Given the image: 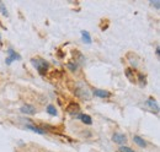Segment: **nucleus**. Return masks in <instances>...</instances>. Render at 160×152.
Listing matches in <instances>:
<instances>
[{
	"label": "nucleus",
	"instance_id": "nucleus-1",
	"mask_svg": "<svg viewBox=\"0 0 160 152\" xmlns=\"http://www.w3.org/2000/svg\"><path fill=\"white\" fill-rule=\"evenodd\" d=\"M74 92H75V96H78L79 98H82L83 101H90L91 95H90V91L88 90V87L85 85L78 83L76 87H75V90H74Z\"/></svg>",
	"mask_w": 160,
	"mask_h": 152
},
{
	"label": "nucleus",
	"instance_id": "nucleus-2",
	"mask_svg": "<svg viewBox=\"0 0 160 152\" xmlns=\"http://www.w3.org/2000/svg\"><path fill=\"white\" fill-rule=\"evenodd\" d=\"M31 63L33 64V66L37 68L38 72L41 74V75H45V74L47 72L48 63H47L46 60H43V59H41V58H33V59L31 60Z\"/></svg>",
	"mask_w": 160,
	"mask_h": 152
},
{
	"label": "nucleus",
	"instance_id": "nucleus-3",
	"mask_svg": "<svg viewBox=\"0 0 160 152\" xmlns=\"http://www.w3.org/2000/svg\"><path fill=\"white\" fill-rule=\"evenodd\" d=\"M112 140H113V142L119 144L122 146L127 142V136H126V134H122V133H115L112 135Z\"/></svg>",
	"mask_w": 160,
	"mask_h": 152
},
{
	"label": "nucleus",
	"instance_id": "nucleus-4",
	"mask_svg": "<svg viewBox=\"0 0 160 152\" xmlns=\"http://www.w3.org/2000/svg\"><path fill=\"white\" fill-rule=\"evenodd\" d=\"M20 110H21V113L27 114V115H33V114H36V107L32 104H23L20 108Z\"/></svg>",
	"mask_w": 160,
	"mask_h": 152
},
{
	"label": "nucleus",
	"instance_id": "nucleus-5",
	"mask_svg": "<svg viewBox=\"0 0 160 152\" xmlns=\"http://www.w3.org/2000/svg\"><path fill=\"white\" fill-rule=\"evenodd\" d=\"M92 93H94V96H96L99 98H109V97H111V93L109 91L101 90V88H95V90L92 91Z\"/></svg>",
	"mask_w": 160,
	"mask_h": 152
},
{
	"label": "nucleus",
	"instance_id": "nucleus-6",
	"mask_svg": "<svg viewBox=\"0 0 160 152\" xmlns=\"http://www.w3.org/2000/svg\"><path fill=\"white\" fill-rule=\"evenodd\" d=\"M128 60H129V64L133 66V68H137L138 64H139V61H138V57L136 54H133V53H128L127 55Z\"/></svg>",
	"mask_w": 160,
	"mask_h": 152
},
{
	"label": "nucleus",
	"instance_id": "nucleus-7",
	"mask_svg": "<svg viewBox=\"0 0 160 152\" xmlns=\"http://www.w3.org/2000/svg\"><path fill=\"white\" fill-rule=\"evenodd\" d=\"M133 141H134V144H137L139 147H142V148H145L146 147V141L144 140L143 137H140V136H138V135H134L133 136Z\"/></svg>",
	"mask_w": 160,
	"mask_h": 152
},
{
	"label": "nucleus",
	"instance_id": "nucleus-8",
	"mask_svg": "<svg viewBox=\"0 0 160 152\" xmlns=\"http://www.w3.org/2000/svg\"><path fill=\"white\" fill-rule=\"evenodd\" d=\"M66 110H68L69 113H72V114H76V113L80 110V107H79L78 103L72 102V103L68 104V107H66Z\"/></svg>",
	"mask_w": 160,
	"mask_h": 152
},
{
	"label": "nucleus",
	"instance_id": "nucleus-9",
	"mask_svg": "<svg viewBox=\"0 0 160 152\" xmlns=\"http://www.w3.org/2000/svg\"><path fill=\"white\" fill-rule=\"evenodd\" d=\"M78 118L86 125H91L92 124V119H91V117L89 115V114H80V115H78Z\"/></svg>",
	"mask_w": 160,
	"mask_h": 152
},
{
	"label": "nucleus",
	"instance_id": "nucleus-10",
	"mask_svg": "<svg viewBox=\"0 0 160 152\" xmlns=\"http://www.w3.org/2000/svg\"><path fill=\"white\" fill-rule=\"evenodd\" d=\"M26 129H30V130H32V131H35L37 134H41V135L46 134V130H43L42 128H39V126H35V125H30V124L26 125Z\"/></svg>",
	"mask_w": 160,
	"mask_h": 152
},
{
	"label": "nucleus",
	"instance_id": "nucleus-11",
	"mask_svg": "<svg viewBox=\"0 0 160 152\" xmlns=\"http://www.w3.org/2000/svg\"><path fill=\"white\" fill-rule=\"evenodd\" d=\"M145 103H146V106H149V107L152 108V110H153V112H155V113H158V112H159V106H158V103L155 102V101H154L153 98H149Z\"/></svg>",
	"mask_w": 160,
	"mask_h": 152
},
{
	"label": "nucleus",
	"instance_id": "nucleus-12",
	"mask_svg": "<svg viewBox=\"0 0 160 152\" xmlns=\"http://www.w3.org/2000/svg\"><path fill=\"white\" fill-rule=\"evenodd\" d=\"M125 74H126V76L127 77L132 81V82H134L136 81V76H134V70H132L131 68H127L126 70H125Z\"/></svg>",
	"mask_w": 160,
	"mask_h": 152
},
{
	"label": "nucleus",
	"instance_id": "nucleus-13",
	"mask_svg": "<svg viewBox=\"0 0 160 152\" xmlns=\"http://www.w3.org/2000/svg\"><path fill=\"white\" fill-rule=\"evenodd\" d=\"M8 53H9V58H11L12 60H20V59H21V57H20L12 48H9V49H8Z\"/></svg>",
	"mask_w": 160,
	"mask_h": 152
},
{
	"label": "nucleus",
	"instance_id": "nucleus-14",
	"mask_svg": "<svg viewBox=\"0 0 160 152\" xmlns=\"http://www.w3.org/2000/svg\"><path fill=\"white\" fill-rule=\"evenodd\" d=\"M47 113L49 114V115H53V117H56V115H58V112H57V109H56V107L53 106V104H49V106H47Z\"/></svg>",
	"mask_w": 160,
	"mask_h": 152
},
{
	"label": "nucleus",
	"instance_id": "nucleus-15",
	"mask_svg": "<svg viewBox=\"0 0 160 152\" xmlns=\"http://www.w3.org/2000/svg\"><path fill=\"white\" fill-rule=\"evenodd\" d=\"M82 37H83V41L85 43H88V44L91 43V37H90V34H89L88 31H82Z\"/></svg>",
	"mask_w": 160,
	"mask_h": 152
},
{
	"label": "nucleus",
	"instance_id": "nucleus-16",
	"mask_svg": "<svg viewBox=\"0 0 160 152\" xmlns=\"http://www.w3.org/2000/svg\"><path fill=\"white\" fill-rule=\"evenodd\" d=\"M66 68H68L70 71H76L78 70V64H76V63L75 61H68V63H66Z\"/></svg>",
	"mask_w": 160,
	"mask_h": 152
},
{
	"label": "nucleus",
	"instance_id": "nucleus-17",
	"mask_svg": "<svg viewBox=\"0 0 160 152\" xmlns=\"http://www.w3.org/2000/svg\"><path fill=\"white\" fill-rule=\"evenodd\" d=\"M137 79H138V81L140 82V86H145L146 85V77H145V76L143 75V74H138V76H137ZM136 79V80H137Z\"/></svg>",
	"mask_w": 160,
	"mask_h": 152
},
{
	"label": "nucleus",
	"instance_id": "nucleus-18",
	"mask_svg": "<svg viewBox=\"0 0 160 152\" xmlns=\"http://www.w3.org/2000/svg\"><path fill=\"white\" fill-rule=\"evenodd\" d=\"M0 12L4 15V16H9V12H8V9L5 6V4L3 1H0Z\"/></svg>",
	"mask_w": 160,
	"mask_h": 152
},
{
	"label": "nucleus",
	"instance_id": "nucleus-19",
	"mask_svg": "<svg viewBox=\"0 0 160 152\" xmlns=\"http://www.w3.org/2000/svg\"><path fill=\"white\" fill-rule=\"evenodd\" d=\"M118 151H119V152H136L133 148H131V147H128V146H125V145H122L121 147H119Z\"/></svg>",
	"mask_w": 160,
	"mask_h": 152
},
{
	"label": "nucleus",
	"instance_id": "nucleus-20",
	"mask_svg": "<svg viewBox=\"0 0 160 152\" xmlns=\"http://www.w3.org/2000/svg\"><path fill=\"white\" fill-rule=\"evenodd\" d=\"M150 5L154 6L156 10L160 9V1H159V0H154V1H150Z\"/></svg>",
	"mask_w": 160,
	"mask_h": 152
},
{
	"label": "nucleus",
	"instance_id": "nucleus-21",
	"mask_svg": "<svg viewBox=\"0 0 160 152\" xmlns=\"http://www.w3.org/2000/svg\"><path fill=\"white\" fill-rule=\"evenodd\" d=\"M155 53H156V55H158V57L160 55V48H159V45H156V49H155Z\"/></svg>",
	"mask_w": 160,
	"mask_h": 152
}]
</instances>
